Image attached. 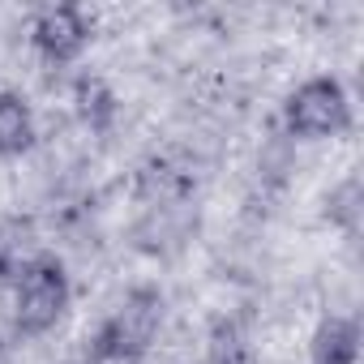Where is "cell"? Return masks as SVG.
<instances>
[{"label": "cell", "mask_w": 364, "mask_h": 364, "mask_svg": "<svg viewBox=\"0 0 364 364\" xmlns=\"http://www.w3.org/2000/svg\"><path fill=\"white\" fill-rule=\"evenodd\" d=\"M159 326H163V291L159 287H133L107 313V321L95 330L86 364H124V360L146 355Z\"/></svg>", "instance_id": "1"}, {"label": "cell", "mask_w": 364, "mask_h": 364, "mask_svg": "<svg viewBox=\"0 0 364 364\" xmlns=\"http://www.w3.org/2000/svg\"><path fill=\"white\" fill-rule=\"evenodd\" d=\"M69 309V274L65 262L52 253H35L22 274H18V291H14V326L26 338L48 334Z\"/></svg>", "instance_id": "2"}, {"label": "cell", "mask_w": 364, "mask_h": 364, "mask_svg": "<svg viewBox=\"0 0 364 364\" xmlns=\"http://www.w3.org/2000/svg\"><path fill=\"white\" fill-rule=\"evenodd\" d=\"M283 124L296 137H338L351 124L347 90L334 77H309L300 82L283 103Z\"/></svg>", "instance_id": "3"}, {"label": "cell", "mask_w": 364, "mask_h": 364, "mask_svg": "<svg viewBox=\"0 0 364 364\" xmlns=\"http://www.w3.org/2000/svg\"><path fill=\"white\" fill-rule=\"evenodd\" d=\"M31 43L43 60L52 65H69L86 52L90 43V18L77 9V5H48L35 26H31Z\"/></svg>", "instance_id": "4"}, {"label": "cell", "mask_w": 364, "mask_h": 364, "mask_svg": "<svg viewBox=\"0 0 364 364\" xmlns=\"http://www.w3.org/2000/svg\"><path fill=\"white\" fill-rule=\"evenodd\" d=\"M35 146V112L18 90H0V159H22Z\"/></svg>", "instance_id": "5"}, {"label": "cell", "mask_w": 364, "mask_h": 364, "mask_svg": "<svg viewBox=\"0 0 364 364\" xmlns=\"http://www.w3.org/2000/svg\"><path fill=\"white\" fill-rule=\"evenodd\" d=\"M360 360V326L351 317H326L313 334V364H355Z\"/></svg>", "instance_id": "6"}, {"label": "cell", "mask_w": 364, "mask_h": 364, "mask_svg": "<svg viewBox=\"0 0 364 364\" xmlns=\"http://www.w3.org/2000/svg\"><path fill=\"white\" fill-rule=\"evenodd\" d=\"M73 99H77L82 120H86L95 133H107V129H112V120H116V95H112L99 77H82Z\"/></svg>", "instance_id": "7"}, {"label": "cell", "mask_w": 364, "mask_h": 364, "mask_svg": "<svg viewBox=\"0 0 364 364\" xmlns=\"http://www.w3.org/2000/svg\"><path fill=\"white\" fill-rule=\"evenodd\" d=\"M31 257V223L0 219V279H18Z\"/></svg>", "instance_id": "8"}, {"label": "cell", "mask_w": 364, "mask_h": 364, "mask_svg": "<svg viewBox=\"0 0 364 364\" xmlns=\"http://www.w3.org/2000/svg\"><path fill=\"white\" fill-rule=\"evenodd\" d=\"M210 364H249V351H245V338L232 321H219L215 334H210Z\"/></svg>", "instance_id": "9"}]
</instances>
